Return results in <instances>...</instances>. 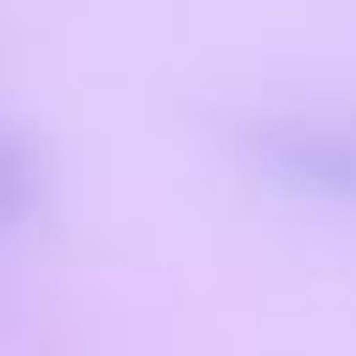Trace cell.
Instances as JSON below:
<instances>
[{"label": "cell", "instance_id": "obj_1", "mask_svg": "<svg viewBox=\"0 0 356 356\" xmlns=\"http://www.w3.org/2000/svg\"><path fill=\"white\" fill-rule=\"evenodd\" d=\"M267 161L317 184L356 195V128H323V122H278L267 134Z\"/></svg>", "mask_w": 356, "mask_h": 356}, {"label": "cell", "instance_id": "obj_2", "mask_svg": "<svg viewBox=\"0 0 356 356\" xmlns=\"http://www.w3.org/2000/svg\"><path fill=\"white\" fill-rule=\"evenodd\" d=\"M44 200V150L22 122H0V228Z\"/></svg>", "mask_w": 356, "mask_h": 356}]
</instances>
